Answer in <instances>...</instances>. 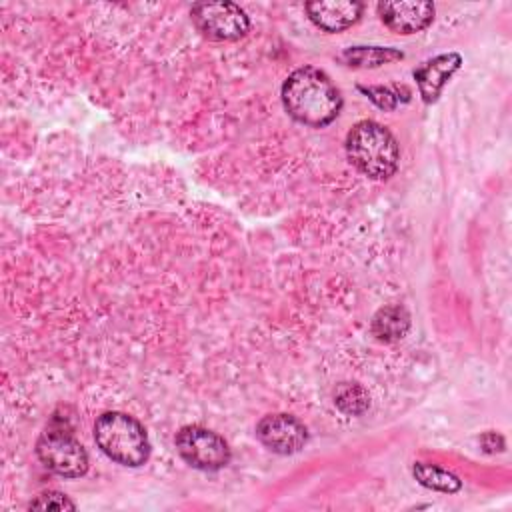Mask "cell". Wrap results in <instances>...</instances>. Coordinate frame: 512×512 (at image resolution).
Masks as SVG:
<instances>
[{
    "label": "cell",
    "instance_id": "obj_14",
    "mask_svg": "<svg viewBox=\"0 0 512 512\" xmlns=\"http://www.w3.org/2000/svg\"><path fill=\"white\" fill-rule=\"evenodd\" d=\"M334 404L348 416H360L370 406V396L358 382H340L334 390Z\"/></svg>",
    "mask_w": 512,
    "mask_h": 512
},
{
    "label": "cell",
    "instance_id": "obj_13",
    "mask_svg": "<svg viewBox=\"0 0 512 512\" xmlns=\"http://www.w3.org/2000/svg\"><path fill=\"white\" fill-rule=\"evenodd\" d=\"M412 474L418 480V484H422L428 490L454 494L462 488V480L454 472L444 470L434 464H428V462H414Z\"/></svg>",
    "mask_w": 512,
    "mask_h": 512
},
{
    "label": "cell",
    "instance_id": "obj_4",
    "mask_svg": "<svg viewBox=\"0 0 512 512\" xmlns=\"http://www.w3.org/2000/svg\"><path fill=\"white\" fill-rule=\"evenodd\" d=\"M190 18L208 40L234 42L250 30L248 14L228 0H202L190 8Z\"/></svg>",
    "mask_w": 512,
    "mask_h": 512
},
{
    "label": "cell",
    "instance_id": "obj_8",
    "mask_svg": "<svg viewBox=\"0 0 512 512\" xmlns=\"http://www.w3.org/2000/svg\"><path fill=\"white\" fill-rule=\"evenodd\" d=\"M376 10L384 26L396 34H416L434 20V4L428 0H384Z\"/></svg>",
    "mask_w": 512,
    "mask_h": 512
},
{
    "label": "cell",
    "instance_id": "obj_11",
    "mask_svg": "<svg viewBox=\"0 0 512 512\" xmlns=\"http://www.w3.org/2000/svg\"><path fill=\"white\" fill-rule=\"evenodd\" d=\"M370 330L382 342H398L410 330V314L398 304L384 306L374 314Z\"/></svg>",
    "mask_w": 512,
    "mask_h": 512
},
{
    "label": "cell",
    "instance_id": "obj_1",
    "mask_svg": "<svg viewBox=\"0 0 512 512\" xmlns=\"http://www.w3.org/2000/svg\"><path fill=\"white\" fill-rule=\"evenodd\" d=\"M280 94L288 116L310 128L332 124L344 104L336 84L316 66H300L292 70L286 76Z\"/></svg>",
    "mask_w": 512,
    "mask_h": 512
},
{
    "label": "cell",
    "instance_id": "obj_7",
    "mask_svg": "<svg viewBox=\"0 0 512 512\" xmlns=\"http://www.w3.org/2000/svg\"><path fill=\"white\" fill-rule=\"evenodd\" d=\"M258 440L274 454H296L308 442V428L292 414H266L256 424Z\"/></svg>",
    "mask_w": 512,
    "mask_h": 512
},
{
    "label": "cell",
    "instance_id": "obj_12",
    "mask_svg": "<svg viewBox=\"0 0 512 512\" xmlns=\"http://www.w3.org/2000/svg\"><path fill=\"white\" fill-rule=\"evenodd\" d=\"M404 58V52L390 46H350L340 52L338 60L350 68H378Z\"/></svg>",
    "mask_w": 512,
    "mask_h": 512
},
{
    "label": "cell",
    "instance_id": "obj_2",
    "mask_svg": "<svg viewBox=\"0 0 512 512\" xmlns=\"http://www.w3.org/2000/svg\"><path fill=\"white\" fill-rule=\"evenodd\" d=\"M348 162L372 180H388L398 170L400 148L394 134L376 120H360L346 134Z\"/></svg>",
    "mask_w": 512,
    "mask_h": 512
},
{
    "label": "cell",
    "instance_id": "obj_9",
    "mask_svg": "<svg viewBox=\"0 0 512 512\" xmlns=\"http://www.w3.org/2000/svg\"><path fill=\"white\" fill-rule=\"evenodd\" d=\"M462 66V56L458 52H446V54H438L426 62H422L418 68H414L412 76L416 80L418 86V94L422 98L424 104H434L446 82L454 76V72H458Z\"/></svg>",
    "mask_w": 512,
    "mask_h": 512
},
{
    "label": "cell",
    "instance_id": "obj_3",
    "mask_svg": "<svg viewBox=\"0 0 512 512\" xmlns=\"http://www.w3.org/2000/svg\"><path fill=\"white\" fill-rule=\"evenodd\" d=\"M96 446L122 466L138 468L150 456V440L144 426L130 414L110 410L94 422Z\"/></svg>",
    "mask_w": 512,
    "mask_h": 512
},
{
    "label": "cell",
    "instance_id": "obj_5",
    "mask_svg": "<svg viewBox=\"0 0 512 512\" xmlns=\"http://www.w3.org/2000/svg\"><path fill=\"white\" fill-rule=\"evenodd\" d=\"M180 458L192 468L214 472L230 462L228 442L214 430L190 424L182 426L174 438Z\"/></svg>",
    "mask_w": 512,
    "mask_h": 512
},
{
    "label": "cell",
    "instance_id": "obj_15",
    "mask_svg": "<svg viewBox=\"0 0 512 512\" xmlns=\"http://www.w3.org/2000/svg\"><path fill=\"white\" fill-rule=\"evenodd\" d=\"M360 92H364L380 110H396L400 104L410 102L412 92L404 84H392V86H358Z\"/></svg>",
    "mask_w": 512,
    "mask_h": 512
},
{
    "label": "cell",
    "instance_id": "obj_17",
    "mask_svg": "<svg viewBox=\"0 0 512 512\" xmlns=\"http://www.w3.org/2000/svg\"><path fill=\"white\" fill-rule=\"evenodd\" d=\"M480 444L482 448L488 452V454H496V452H502L504 450V438L496 432H486L482 434L480 438Z\"/></svg>",
    "mask_w": 512,
    "mask_h": 512
},
{
    "label": "cell",
    "instance_id": "obj_16",
    "mask_svg": "<svg viewBox=\"0 0 512 512\" xmlns=\"http://www.w3.org/2000/svg\"><path fill=\"white\" fill-rule=\"evenodd\" d=\"M28 508H32V510H74L76 504L66 494L56 492V490H48V492L38 494L28 504Z\"/></svg>",
    "mask_w": 512,
    "mask_h": 512
},
{
    "label": "cell",
    "instance_id": "obj_10",
    "mask_svg": "<svg viewBox=\"0 0 512 512\" xmlns=\"http://www.w3.org/2000/svg\"><path fill=\"white\" fill-rule=\"evenodd\" d=\"M312 24L324 32L336 34L354 26L362 12L364 2L358 0H312L304 4Z\"/></svg>",
    "mask_w": 512,
    "mask_h": 512
},
{
    "label": "cell",
    "instance_id": "obj_6",
    "mask_svg": "<svg viewBox=\"0 0 512 512\" xmlns=\"http://www.w3.org/2000/svg\"><path fill=\"white\" fill-rule=\"evenodd\" d=\"M38 460L62 478H80L88 470V454L84 446L64 428L50 426L36 442Z\"/></svg>",
    "mask_w": 512,
    "mask_h": 512
}]
</instances>
